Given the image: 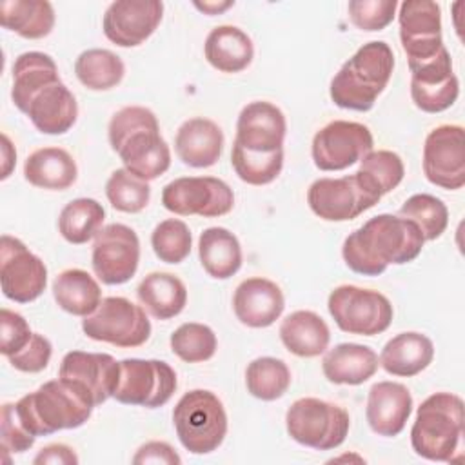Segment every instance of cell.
I'll return each mask as SVG.
<instances>
[{"label":"cell","mask_w":465,"mask_h":465,"mask_svg":"<svg viewBox=\"0 0 465 465\" xmlns=\"http://www.w3.org/2000/svg\"><path fill=\"white\" fill-rule=\"evenodd\" d=\"M425 238L418 225L403 216L378 214L352 231L343 245L345 265L363 276H380L389 265H403L416 260Z\"/></svg>","instance_id":"6da1fadb"},{"label":"cell","mask_w":465,"mask_h":465,"mask_svg":"<svg viewBox=\"0 0 465 465\" xmlns=\"http://www.w3.org/2000/svg\"><path fill=\"white\" fill-rule=\"evenodd\" d=\"M107 136L124 167L145 182L162 176L171 165V149L160 134L156 114L147 107L127 105L116 111Z\"/></svg>","instance_id":"7a4b0ae2"},{"label":"cell","mask_w":465,"mask_h":465,"mask_svg":"<svg viewBox=\"0 0 465 465\" xmlns=\"http://www.w3.org/2000/svg\"><path fill=\"white\" fill-rule=\"evenodd\" d=\"M94 400L78 381L49 380L15 403L20 423L33 436H49L64 429L82 427L93 414Z\"/></svg>","instance_id":"3957f363"},{"label":"cell","mask_w":465,"mask_h":465,"mask_svg":"<svg viewBox=\"0 0 465 465\" xmlns=\"http://www.w3.org/2000/svg\"><path fill=\"white\" fill-rule=\"evenodd\" d=\"M394 69V53L387 42L363 44L332 76L329 96L334 105L351 111H371L385 91Z\"/></svg>","instance_id":"277c9868"},{"label":"cell","mask_w":465,"mask_h":465,"mask_svg":"<svg viewBox=\"0 0 465 465\" xmlns=\"http://www.w3.org/2000/svg\"><path fill=\"white\" fill-rule=\"evenodd\" d=\"M463 434V400L434 392L421 401L411 429L412 450L430 461H450Z\"/></svg>","instance_id":"5b68a950"},{"label":"cell","mask_w":465,"mask_h":465,"mask_svg":"<svg viewBox=\"0 0 465 465\" xmlns=\"http://www.w3.org/2000/svg\"><path fill=\"white\" fill-rule=\"evenodd\" d=\"M173 423L180 443L191 454H211L227 436L225 407L207 389L185 392L173 409Z\"/></svg>","instance_id":"8992f818"},{"label":"cell","mask_w":465,"mask_h":465,"mask_svg":"<svg viewBox=\"0 0 465 465\" xmlns=\"http://www.w3.org/2000/svg\"><path fill=\"white\" fill-rule=\"evenodd\" d=\"M285 427L296 443L316 450H332L345 441L351 418L338 403L320 398H300L287 409Z\"/></svg>","instance_id":"52a82bcc"},{"label":"cell","mask_w":465,"mask_h":465,"mask_svg":"<svg viewBox=\"0 0 465 465\" xmlns=\"http://www.w3.org/2000/svg\"><path fill=\"white\" fill-rule=\"evenodd\" d=\"M327 309L343 332L358 336L385 332L394 316L392 303L385 294L358 285H338L332 289Z\"/></svg>","instance_id":"ba28073f"},{"label":"cell","mask_w":465,"mask_h":465,"mask_svg":"<svg viewBox=\"0 0 465 465\" xmlns=\"http://www.w3.org/2000/svg\"><path fill=\"white\" fill-rule=\"evenodd\" d=\"M82 331L94 341L133 349L149 340L151 322L142 305L124 296H107L93 314L82 320Z\"/></svg>","instance_id":"9c48e42d"},{"label":"cell","mask_w":465,"mask_h":465,"mask_svg":"<svg viewBox=\"0 0 465 465\" xmlns=\"http://www.w3.org/2000/svg\"><path fill=\"white\" fill-rule=\"evenodd\" d=\"M176 372L162 360L125 358L113 398L124 405L156 409L165 405L176 391Z\"/></svg>","instance_id":"30bf717a"},{"label":"cell","mask_w":465,"mask_h":465,"mask_svg":"<svg viewBox=\"0 0 465 465\" xmlns=\"http://www.w3.org/2000/svg\"><path fill=\"white\" fill-rule=\"evenodd\" d=\"M162 205L178 216L216 218L232 211V189L214 176H182L162 191Z\"/></svg>","instance_id":"8fae6325"},{"label":"cell","mask_w":465,"mask_h":465,"mask_svg":"<svg viewBox=\"0 0 465 465\" xmlns=\"http://www.w3.org/2000/svg\"><path fill=\"white\" fill-rule=\"evenodd\" d=\"M372 147L374 138L367 125L349 120H332L316 131L311 154L320 171H343L360 162Z\"/></svg>","instance_id":"7c38bea8"},{"label":"cell","mask_w":465,"mask_h":465,"mask_svg":"<svg viewBox=\"0 0 465 465\" xmlns=\"http://www.w3.org/2000/svg\"><path fill=\"white\" fill-rule=\"evenodd\" d=\"M140 263V240L134 229L124 223H109L94 236L91 265L94 276L105 285L129 282Z\"/></svg>","instance_id":"4fadbf2b"},{"label":"cell","mask_w":465,"mask_h":465,"mask_svg":"<svg viewBox=\"0 0 465 465\" xmlns=\"http://www.w3.org/2000/svg\"><path fill=\"white\" fill-rule=\"evenodd\" d=\"M0 285L4 296L16 303L35 302L47 285L45 263L9 234L0 238Z\"/></svg>","instance_id":"5bb4252c"},{"label":"cell","mask_w":465,"mask_h":465,"mask_svg":"<svg viewBox=\"0 0 465 465\" xmlns=\"http://www.w3.org/2000/svg\"><path fill=\"white\" fill-rule=\"evenodd\" d=\"M423 174L432 185L447 191L465 185V133L461 125L443 124L427 134Z\"/></svg>","instance_id":"9a60e30c"},{"label":"cell","mask_w":465,"mask_h":465,"mask_svg":"<svg viewBox=\"0 0 465 465\" xmlns=\"http://www.w3.org/2000/svg\"><path fill=\"white\" fill-rule=\"evenodd\" d=\"M400 40L409 67L434 58L445 49L441 40V9L430 0H405L398 13Z\"/></svg>","instance_id":"2e32d148"},{"label":"cell","mask_w":465,"mask_h":465,"mask_svg":"<svg viewBox=\"0 0 465 465\" xmlns=\"http://www.w3.org/2000/svg\"><path fill=\"white\" fill-rule=\"evenodd\" d=\"M378 202L380 198L367 193L354 174L341 178H318L307 191V203L311 211L325 222L354 220Z\"/></svg>","instance_id":"e0dca14e"},{"label":"cell","mask_w":465,"mask_h":465,"mask_svg":"<svg viewBox=\"0 0 465 465\" xmlns=\"http://www.w3.org/2000/svg\"><path fill=\"white\" fill-rule=\"evenodd\" d=\"M162 16L163 4L158 0H118L105 9L102 29L118 47H136L156 31Z\"/></svg>","instance_id":"ac0fdd59"},{"label":"cell","mask_w":465,"mask_h":465,"mask_svg":"<svg viewBox=\"0 0 465 465\" xmlns=\"http://www.w3.org/2000/svg\"><path fill=\"white\" fill-rule=\"evenodd\" d=\"M287 133L285 114L271 102L256 100L247 104L236 122V145L254 153H274L283 149Z\"/></svg>","instance_id":"d6986e66"},{"label":"cell","mask_w":465,"mask_h":465,"mask_svg":"<svg viewBox=\"0 0 465 465\" xmlns=\"http://www.w3.org/2000/svg\"><path fill=\"white\" fill-rule=\"evenodd\" d=\"M58 376L78 381L91 392L94 405H102L113 398L120 378V361L105 352L71 351L62 358Z\"/></svg>","instance_id":"ffe728a7"},{"label":"cell","mask_w":465,"mask_h":465,"mask_svg":"<svg viewBox=\"0 0 465 465\" xmlns=\"http://www.w3.org/2000/svg\"><path fill=\"white\" fill-rule=\"evenodd\" d=\"M285 309L282 289L269 278L252 276L243 280L232 296V311L240 323L263 329L272 325Z\"/></svg>","instance_id":"44dd1931"},{"label":"cell","mask_w":465,"mask_h":465,"mask_svg":"<svg viewBox=\"0 0 465 465\" xmlns=\"http://www.w3.org/2000/svg\"><path fill=\"white\" fill-rule=\"evenodd\" d=\"M412 412L411 391L398 381H378L369 389L365 418L378 436H398Z\"/></svg>","instance_id":"7402d4cb"},{"label":"cell","mask_w":465,"mask_h":465,"mask_svg":"<svg viewBox=\"0 0 465 465\" xmlns=\"http://www.w3.org/2000/svg\"><path fill=\"white\" fill-rule=\"evenodd\" d=\"M22 113L29 116L40 133L64 134L78 118V104L69 87L56 80L36 91Z\"/></svg>","instance_id":"603a6c76"},{"label":"cell","mask_w":465,"mask_h":465,"mask_svg":"<svg viewBox=\"0 0 465 465\" xmlns=\"http://www.w3.org/2000/svg\"><path fill=\"white\" fill-rule=\"evenodd\" d=\"M223 131L209 118L185 120L174 136L176 156L189 167L203 169L214 165L223 151Z\"/></svg>","instance_id":"cb8c5ba5"},{"label":"cell","mask_w":465,"mask_h":465,"mask_svg":"<svg viewBox=\"0 0 465 465\" xmlns=\"http://www.w3.org/2000/svg\"><path fill=\"white\" fill-rule=\"evenodd\" d=\"M432 358H434L432 340L416 331L396 334L383 345L378 356L380 365L383 367L385 372L392 376H401V378H411L420 374L432 363Z\"/></svg>","instance_id":"d4e9b609"},{"label":"cell","mask_w":465,"mask_h":465,"mask_svg":"<svg viewBox=\"0 0 465 465\" xmlns=\"http://www.w3.org/2000/svg\"><path fill=\"white\" fill-rule=\"evenodd\" d=\"M378 354L360 343H338L322 360L323 376L336 385H361L376 374Z\"/></svg>","instance_id":"484cf974"},{"label":"cell","mask_w":465,"mask_h":465,"mask_svg":"<svg viewBox=\"0 0 465 465\" xmlns=\"http://www.w3.org/2000/svg\"><path fill=\"white\" fill-rule=\"evenodd\" d=\"M280 340L294 356L316 358L327 351L331 331L320 314L300 309L282 320Z\"/></svg>","instance_id":"4316f807"},{"label":"cell","mask_w":465,"mask_h":465,"mask_svg":"<svg viewBox=\"0 0 465 465\" xmlns=\"http://www.w3.org/2000/svg\"><path fill=\"white\" fill-rule=\"evenodd\" d=\"M24 178L40 189L65 191L76 182L78 167L65 149L42 147L25 158Z\"/></svg>","instance_id":"83f0119b"},{"label":"cell","mask_w":465,"mask_h":465,"mask_svg":"<svg viewBox=\"0 0 465 465\" xmlns=\"http://www.w3.org/2000/svg\"><path fill=\"white\" fill-rule=\"evenodd\" d=\"M205 60L222 73H240L254 58V45L247 33L236 25H218L211 29L203 44Z\"/></svg>","instance_id":"f1b7e54d"},{"label":"cell","mask_w":465,"mask_h":465,"mask_svg":"<svg viewBox=\"0 0 465 465\" xmlns=\"http://www.w3.org/2000/svg\"><path fill=\"white\" fill-rule=\"evenodd\" d=\"M198 256L203 271L214 280H227L242 267V245L225 227H207L200 234Z\"/></svg>","instance_id":"f546056e"},{"label":"cell","mask_w":465,"mask_h":465,"mask_svg":"<svg viewBox=\"0 0 465 465\" xmlns=\"http://www.w3.org/2000/svg\"><path fill=\"white\" fill-rule=\"evenodd\" d=\"M136 296L142 307L156 320L178 316L187 303L185 283L171 272H149L138 285Z\"/></svg>","instance_id":"4dcf8cb0"},{"label":"cell","mask_w":465,"mask_h":465,"mask_svg":"<svg viewBox=\"0 0 465 465\" xmlns=\"http://www.w3.org/2000/svg\"><path fill=\"white\" fill-rule=\"evenodd\" d=\"M53 298L58 307L73 316L93 314L102 298L98 282L84 269H65L53 282Z\"/></svg>","instance_id":"1f68e13d"},{"label":"cell","mask_w":465,"mask_h":465,"mask_svg":"<svg viewBox=\"0 0 465 465\" xmlns=\"http://www.w3.org/2000/svg\"><path fill=\"white\" fill-rule=\"evenodd\" d=\"M0 24L27 40H40L54 27V9L45 0H2Z\"/></svg>","instance_id":"d6a6232c"},{"label":"cell","mask_w":465,"mask_h":465,"mask_svg":"<svg viewBox=\"0 0 465 465\" xmlns=\"http://www.w3.org/2000/svg\"><path fill=\"white\" fill-rule=\"evenodd\" d=\"M56 80H60L58 67L49 54L40 51L22 53L13 64L11 100L18 111H24L36 91Z\"/></svg>","instance_id":"836d02e7"},{"label":"cell","mask_w":465,"mask_h":465,"mask_svg":"<svg viewBox=\"0 0 465 465\" xmlns=\"http://www.w3.org/2000/svg\"><path fill=\"white\" fill-rule=\"evenodd\" d=\"M354 176L367 193L381 198L401 183L405 176V165L400 154L394 151L372 149L360 160V167Z\"/></svg>","instance_id":"e575fe53"},{"label":"cell","mask_w":465,"mask_h":465,"mask_svg":"<svg viewBox=\"0 0 465 465\" xmlns=\"http://www.w3.org/2000/svg\"><path fill=\"white\" fill-rule=\"evenodd\" d=\"M105 220V209L94 198L71 200L58 216V231L62 238L73 245L93 240Z\"/></svg>","instance_id":"d590c367"},{"label":"cell","mask_w":465,"mask_h":465,"mask_svg":"<svg viewBox=\"0 0 465 465\" xmlns=\"http://www.w3.org/2000/svg\"><path fill=\"white\" fill-rule=\"evenodd\" d=\"M74 74L91 91H109L124 80L125 65L116 53L96 47L78 54Z\"/></svg>","instance_id":"8d00e7d4"},{"label":"cell","mask_w":465,"mask_h":465,"mask_svg":"<svg viewBox=\"0 0 465 465\" xmlns=\"http://www.w3.org/2000/svg\"><path fill=\"white\" fill-rule=\"evenodd\" d=\"M245 385L251 396L262 401H274L287 392L291 385V371L283 360L262 356L247 365Z\"/></svg>","instance_id":"74e56055"},{"label":"cell","mask_w":465,"mask_h":465,"mask_svg":"<svg viewBox=\"0 0 465 465\" xmlns=\"http://www.w3.org/2000/svg\"><path fill=\"white\" fill-rule=\"evenodd\" d=\"M398 216H403L414 222L421 231L425 242H432L440 238L449 225L447 205L440 198L427 193H418L407 198L400 207Z\"/></svg>","instance_id":"f35d334b"},{"label":"cell","mask_w":465,"mask_h":465,"mask_svg":"<svg viewBox=\"0 0 465 465\" xmlns=\"http://www.w3.org/2000/svg\"><path fill=\"white\" fill-rule=\"evenodd\" d=\"M231 163L242 182L249 185H267L282 173L283 149L274 153H254L232 143Z\"/></svg>","instance_id":"ab89813d"},{"label":"cell","mask_w":465,"mask_h":465,"mask_svg":"<svg viewBox=\"0 0 465 465\" xmlns=\"http://www.w3.org/2000/svg\"><path fill=\"white\" fill-rule=\"evenodd\" d=\"M171 351L187 363L207 361L218 349V340L209 325L187 322L171 334Z\"/></svg>","instance_id":"60d3db41"},{"label":"cell","mask_w":465,"mask_h":465,"mask_svg":"<svg viewBox=\"0 0 465 465\" xmlns=\"http://www.w3.org/2000/svg\"><path fill=\"white\" fill-rule=\"evenodd\" d=\"M105 196L113 209L127 214L140 213L151 200V187L145 180L131 174L125 167L114 169L105 183Z\"/></svg>","instance_id":"b9f144b4"},{"label":"cell","mask_w":465,"mask_h":465,"mask_svg":"<svg viewBox=\"0 0 465 465\" xmlns=\"http://www.w3.org/2000/svg\"><path fill=\"white\" fill-rule=\"evenodd\" d=\"M151 245L160 262L182 263L191 252L193 236L185 222L178 218H167L154 227L151 234Z\"/></svg>","instance_id":"7bdbcfd3"},{"label":"cell","mask_w":465,"mask_h":465,"mask_svg":"<svg viewBox=\"0 0 465 465\" xmlns=\"http://www.w3.org/2000/svg\"><path fill=\"white\" fill-rule=\"evenodd\" d=\"M396 0H352L347 5L352 25L361 31H381L396 15Z\"/></svg>","instance_id":"ee69618b"},{"label":"cell","mask_w":465,"mask_h":465,"mask_svg":"<svg viewBox=\"0 0 465 465\" xmlns=\"http://www.w3.org/2000/svg\"><path fill=\"white\" fill-rule=\"evenodd\" d=\"M460 94V82L458 76H452L447 82L434 84V85H421L411 84V98L418 109L423 113H441L449 109Z\"/></svg>","instance_id":"f6af8a7d"},{"label":"cell","mask_w":465,"mask_h":465,"mask_svg":"<svg viewBox=\"0 0 465 465\" xmlns=\"http://www.w3.org/2000/svg\"><path fill=\"white\" fill-rule=\"evenodd\" d=\"M33 332L27 320L7 307L0 309V352L7 358L27 345Z\"/></svg>","instance_id":"bcb514c9"},{"label":"cell","mask_w":465,"mask_h":465,"mask_svg":"<svg viewBox=\"0 0 465 465\" xmlns=\"http://www.w3.org/2000/svg\"><path fill=\"white\" fill-rule=\"evenodd\" d=\"M51 354H53L51 341L44 334L33 332L27 345L18 352L7 356V360L16 371L35 374V372H42L49 365Z\"/></svg>","instance_id":"7dc6e473"},{"label":"cell","mask_w":465,"mask_h":465,"mask_svg":"<svg viewBox=\"0 0 465 465\" xmlns=\"http://www.w3.org/2000/svg\"><path fill=\"white\" fill-rule=\"evenodd\" d=\"M0 436H2V450H9L13 454H20L29 450L35 445L36 436H33L18 420L15 412V403H4L0 412Z\"/></svg>","instance_id":"c3c4849f"},{"label":"cell","mask_w":465,"mask_h":465,"mask_svg":"<svg viewBox=\"0 0 465 465\" xmlns=\"http://www.w3.org/2000/svg\"><path fill=\"white\" fill-rule=\"evenodd\" d=\"M133 463L145 465V463H165V465H178L182 458L167 441H147L143 443L136 454L133 456Z\"/></svg>","instance_id":"681fc988"},{"label":"cell","mask_w":465,"mask_h":465,"mask_svg":"<svg viewBox=\"0 0 465 465\" xmlns=\"http://www.w3.org/2000/svg\"><path fill=\"white\" fill-rule=\"evenodd\" d=\"M35 465H76L78 463V456L74 452L73 447L65 445V443H51L45 445L38 450V454L33 460Z\"/></svg>","instance_id":"f907efd6"},{"label":"cell","mask_w":465,"mask_h":465,"mask_svg":"<svg viewBox=\"0 0 465 465\" xmlns=\"http://www.w3.org/2000/svg\"><path fill=\"white\" fill-rule=\"evenodd\" d=\"M2 158H4V162H2V176L0 178L5 180L11 174L15 162H16V151L11 145L7 134H2Z\"/></svg>","instance_id":"816d5d0a"},{"label":"cell","mask_w":465,"mask_h":465,"mask_svg":"<svg viewBox=\"0 0 465 465\" xmlns=\"http://www.w3.org/2000/svg\"><path fill=\"white\" fill-rule=\"evenodd\" d=\"M232 5H234V2H231V0H227V2H194V7L198 11L209 15V16L220 15V13H223L225 9H229Z\"/></svg>","instance_id":"f5cc1de1"}]
</instances>
